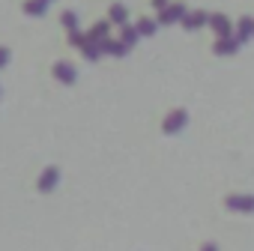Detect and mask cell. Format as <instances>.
I'll list each match as a JSON object with an SVG mask.
<instances>
[{
    "label": "cell",
    "instance_id": "1",
    "mask_svg": "<svg viewBox=\"0 0 254 251\" xmlns=\"http://www.w3.org/2000/svg\"><path fill=\"white\" fill-rule=\"evenodd\" d=\"M224 206L230 212H254V194H227Z\"/></svg>",
    "mask_w": 254,
    "mask_h": 251
},
{
    "label": "cell",
    "instance_id": "2",
    "mask_svg": "<svg viewBox=\"0 0 254 251\" xmlns=\"http://www.w3.org/2000/svg\"><path fill=\"white\" fill-rule=\"evenodd\" d=\"M186 123H189V114H186V111H174V114H168V120H165V132H168V135H177V132H183Z\"/></svg>",
    "mask_w": 254,
    "mask_h": 251
},
{
    "label": "cell",
    "instance_id": "3",
    "mask_svg": "<svg viewBox=\"0 0 254 251\" xmlns=\"http://www.w3.org/2000/svg\"><path fill=\"white\" fill-rule=\"evenodd\" d=\"M183 18H186V6L183 3H171V6L162 9V18L159 21L162 24H171V21H183Z\"/></svg>",
    "mask_w": 254,
    "mask_h": 251
},
{
    "label": "cell",
    "instance_id": "4",
    "mask_svg": "<svg viewBox=\"0 0 254 251\" xmlns=\"http://www.w3.org/2000/svg\"><path fill=\"white\" fill-rule=\"evenodd\" d=\"M183 24H186V30H197V27L209 24V15H206V12H189V15L183 18Z\"/></svg>",
    "mask_w": 254,
    "mask_h": 251
},
{
    "label": "cell",
    "instance_id": "5",
    "mask_svg": "<svg viewBox=\"0 0 254 251\" xmlns=\"http://www.w3.org/2000/svg\"><path fill=\"white\" fill-rule=\"evenodd\" d=\"M209 27L215 30L218 39H221V36H230V21H227L224 15H209Z\"/></svg>",
    "mask_w": 254,
    "mask_h": 251
},
{
    "label": "cell",
    "instance_id": "6",
    "mask_svg": "<svg viewBox=\"0 0 254 251\" xmlns=\"http://www.w3.org/2000/svg\"><path fill=\"white\" fill-rule=\"evenodd\" d=\"M236 48H239V39L236 36H221L215 42V54H233Z\"/></svg>",
    "mask_w": 254,
    "mask_h": 251
},
{
    "label": "cell",
    "instance_id": "7",
    "mask_svg": "<svg viewBox=\"0 0 254 251\" xmlns=\"http://www.w3.org/2000/svg\"><path fill=\"white\" fill-rule=\"evenodd\" d=\"M251 36H254V21H251V18H242V21L236 24V39L245 42V39H251Z\"/></svg>",
    "mask_w": 254,
    "mask_h": 251
},
{
    "label": "cell",
    "instance_id": "8",
    "mask_svg": "<svg viewBox=\"0 0 254 251\" xmlns=\"http://www.w3.org/2000/svg\"><path fill=\"white\" fill-rule=\"evenodd\" d=\"M54 72H57V78H60V81H75V69H72V66H66V63H63V66H57Z\"/></svg>",
    "mask_w": 254,
    "mask_h": 251
},
{
    "label": "cell",
    "instance_id": "9",
    "mask_svg": "<svg viewBox=\"0 0 254 251\" xmlns=\"http://www.w3.org/2000/svg\"><path fill=\"white\" fill-rule=\"evenodd\" d=\"M54 183H57V171H54V168H51V171H45V180H42V183H39V188H51V186H54Z\"/></svg>",
    "mask_w": 254,
    "mask_h": 251
},
{
    "label": "cell",
    "instance_id": "10",
    "mask_svg": "<svg viewBox=\"0 0 254 251\" xmlns=\"http://www.w3.org/2000/svg\"><path fill=\"white\" fill-rule=\"evenodd\" d=\"M111 18H114L117 24H123V21H126V9H123V6H114V9H111Z\"/></svg>",
    "mask_w": 254,
    "mask_h": 251
},
{
    "label": "cell",
    "instance_id": "11",
    "mask_svg": "<svg viewBox=\"0 0 254 251\" xmlns=\"http://www.w3.org/2000/svg\"><path fill=\"white\" fill-rule=\"evenodd\" d=\"M138 33L150 36V33H156V24H153V21H141V24H138Z\"/></svg>",
    "mask_w": 254,
    "mask_h": 251
},
{
    "label": "cell",
    "instance_id": "12",
    "mask_svg": "<svg viewBox=\"0 0 254 251\" xmlns=\"http://www.w3.org/2000/svg\"><path fill=\"white\" fill-rule=\"evenodd\" d=\"M123 39H126V45H132V42L138 39V33H135L132 27H126V30H123Z\"/></svg>",
    "mask_w": 254,
    "mask_h": 251
},
{
    "label": "cell",
    "instance_id": "13",
    "mask_svg": "<svg viewBox=\"0 0 254 251\" xmlns=\"http://www.w3.org/2000/svg\"><path fill=\"white\" fill-rule=\"evenodd\" d=\"M108 33V24H99V27H93V39H102Z\"/></svg>",
    "mask_w": 254,
    "mask_h": 251
},
{
    "label": "cell",
    "instance_id": "14",
    "mask_svg": "<svg viewBox=\"0 0 254 251\" xmlns=\"http://www.w3.org/2000/svg\"><path fill=\"white\" fill-rule=\"evenodd\" d=\"M203 251H218V245H215V242H206V245H203Z\"/></svg>",
    "mask_w": 254,
    "mask_h": 251
},
{
    "label": "cell",
    "instance_id": "15",
    "mask_svg": "<svg viewBox=\"0 0 254 251\" xmlns=\"http://www.w3.org/2000/svg\"><path fill=\"white\" fill-rule=\"evenodd\" d=\"M3 63H6V51H3V48H0V66H3Z\"/></svg>",
    "mask_w": 254,
    "mask_h": 251
},
{
    "label": "cell",
    "instance_id": "16",
    "mask_svg": "<svg viewBox=\"0 0 254 251\" xmlns=\"http://www.w3.org/2000/svg\"><path fill=\"white\" fill-rule=\"evenodd\" d=\"M156 6H159V9H165V0H156Z\"/></svg>",
    "mask_w": 254,
    "mask_h": 251
}]
</instances>
